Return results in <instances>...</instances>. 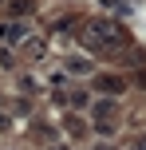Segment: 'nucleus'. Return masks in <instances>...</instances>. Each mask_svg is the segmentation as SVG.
<instances>
[{"mask_svg": "<svg viewBox=\"0 0 146 150\" xmlns=\"http://www.w3.org/2000/svg\"><path fill=\"white\" fill-rule=\"evenodd\" d=\"M8 8H12V16H16V20L32 12V4H28V0H12V4H8Z\"/></svg>", "mask_w": 146, "mask_h": 150, "instance_id": "0eeeda50", "label": "nucleus"}, {"mask_svg": "<svg viewBox=\"0 0 146 150\" xmlns=\"http://www.w3.org/2000/svg\"><path fill=\"white\" fill-rule=\"evenodd\" d=\"M28 40V28H24V20H4L0 24V44L4 47H16Z\"/></svg>", "mask_w": 146, "mask_h": 150, "instance_id": "20e7f679", "label": "nucleus"}, {"mask_svg": "<svg viewBox=\"0 0 146 150\" xmlns=\"http://www.w3.org/2000/svg\"><path fill=\"white\" fill-rule=\"evenodd\" d=\"M91 127L99 134H115L118 130V99H107V95L95 99L91 103Z\"/></svg>", "mask_w": 146, "mask_h": 150, "instance_id": "f03ea898", "label": "nucleus"}, {"mask_svg": "<svg viewBox=\"0 0 146 150\" xmlns=\"http://www.w3.org/2000/svg\"><path fill=\"white\" fill-rule=\"evenodd\" d=\"M91 150H118V146H115V142H95Z\"/></svg>", "mask_w": 146, "mask_h": 150, "instance_id": "9b49d317", "label": "nucleus"}, {"mask_svg": "<svg viewBox=\"0 0 146 150\" xmlns=\"http://www.w3.org/2000/svg\"><path fill=\"white\" fill-rule=\"evenodd\" d=\"M20 47H24V52L32 55V59H39V55H44V40H24Z\"/></svg>", "mask_w": 146, "mask_h": 150, "instance_id": "423d86ee", "label": "nucleus"}, {"mask_svg": "<svg viewBox=\"0 0 146 150\" xmlns=\"http://www.w3.org/2000/svg\"><path fill=\"white\" fill-rule=\"evenodd\" d=\"M95 91L107 95V99H115V95H123V91H126V79H123V75H115V71H99V75H95Z\"/></svg>", "mask_w": 146, "mask_h": 150, "instance_id": "7ed1b4c3", "label": "nucleus"}, {"mask_svg": "<svg viewBox=\"0 0 146 150\" xmlns=\"http://www.w3.org/2000/svg\"><path fill=\"white\" fill-rule=\"evenodd\" d=\"M134 83H138V87L146 91V71H138V79H134Z\"/></svg>", "mask_w": 146, "mask_h": 150, "instance_id": "f8f14e48", "label": "nucleus"}, {"mask_svg": "<svg viewBox=\"0 0 146 150\" xmlns=\"http://www.w3.org/2000/svg\"><path fill=\"white\" fill-rule=\"evenodd\" d=\"M67 130L71 134H83V119H67Z\"/></svg>", "mask_w": 146, "mask_h": 150, "instance_id": "1a4fd4ad", "label": "nucleus"}, {"mask_svg": "<svg viewBox=\"0 0 146 150\" xmlns=\"http://www.w3.org/2000/svg\"><path fill=\"white\" fill-rule=\"evenodd\" d=\"M130 150H146V134H138V138H134V146Z\"/></svg>", "mask_w": 146, "mask_h": 150, "instance_id": "9d476101", "label": "nucleus"}, {"mask_svg": "<svg viewBox=\"0 0 146 150\" xmlns=\"http://www.w3.org/2000/svg\"><path fill=\"white\" fill-rule=\"evenodd\" d=\"M47 150H71V146L67 142H55V146H47Z\"/></svg>", "mask_w": 146, "mask_h": 150, "instance_id": "ddd939ff", "label": "nucleus"}, {"mask_svg": "<svg viewBox=\"0 0 146 150\" xmlns=\"http://www.w3.org/2000/svg\"><path fill=\"white\" fill-rule=\"evenodd\" d=\"M16 63V55H12V47H0V67H12Z\"/></svg>", "mask_w": 146, "mask_h": 150, "instance_id": "6e6552de", "label": "nucleus"}, {"mask_svg": "<svg viewBox=\"0 0 146 150\" xmlns=\"http://www.w3.org/2000/svg\"><path fill=\"white\" fill-rule=\"evenodd\" d=\"M67 71L71 75H83V71L91 75V59H87V55H71V59H67Z\"/></svg>", "mask_w": 146, "mask_h": 150, "instance_id": "39448f33", "label": "nucleus"}, {"mask_svg": "<svg viewBox=\"0 0 146 150\" xmlns=\"http://www.w3.org/2000/svg\"><path fill=\"white\" fill-rule=\"evenodd\" d=\"M79 44H83V52H91V55H111L115 47H123L115 24L103 20V16H95V20H87L83 28H79Z\"/></svg>", "mask_w": 146, "mask_h": 150, "instance_id": "f257e3e1", "label": "nucleus"}]
</instances>
